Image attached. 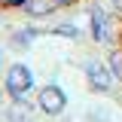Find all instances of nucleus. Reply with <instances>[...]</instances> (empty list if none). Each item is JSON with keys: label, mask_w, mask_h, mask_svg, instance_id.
Wrapping results in <instances>:
<instances>
[{"label": "nucleus", "mask_w": 122, "mask_h": 122, "mask_svg": "<svg viewBox=\"0 0 122 122\" xmlns=\"http://www.w3.org/2000/svg\"><path fill=\"white\" fill-rule=\"evenodd\" d=\"M30 37H34L30 30H25V34H15V43H18V46H28V43H30Z\"/></svg>", "instance_id": "9"}, {"label": "nucleus", "mask_w": 122, "mask_h": 122, "mask_svg": "<svg viewBox=\"0 0 122 122\" xmlns=\"http://www.w3.org/2000/svg\"><path fill=\"white\" fill-rule=\"evenodd\" d=\"M113 3H116V6H122V0H113Z\"/></svg>", "instance_id": "10"}, {"label": "nucleus", "mask_w": 122, "mask_h": 122, "mask_svg": "<svg viewBox=\"0 0 122 122\" xmlns=\"http://www.w3.org/2000/svg\"><path fill=\"white\" fill-rule=\"evenodd\" d=\"M86 73H89V82L95 86V89H101V92H107L110 86H113V70H107V64H101V61H89L86 64Z\"/></svg>", "instance_id": "3"}, {"label": "nucleus", "mask_w": 122, "mask_h": 122, "mask_svg": "<svg viewBox=\"0 0 122 122\" xmlns=\"http://www.w3.org/2000/svg\"><path fill=\"white\" fill-rule=\"evenodd\" d=\"M30 86H34L30 67H25V64H12L9 73H6V92L12 95V101H25V95L30 92Z\"/></svg>", "instance_id": "1"}, {"label": "nucleus", "mask_w": 122, "mask_h": 122, "mask_svg": "<svg viewBox=\"0 0 122 122\" xmlns=\"http://www.w3.org/2000/svg\"><path fill=\"white\" fill-rule=\"evenodd\" d=\"M58 34H61V37H79V30H76V28H70V25H61V28H58Z\"/></svg>", "instance_id": "8"}, {"label": "nucleus", "mask_w": 122, "mask_h": 122, "mask_svg": "<svg viewBox=\"0 0 122 122\" xmlns=\"http://www.w3.org/2000/svg\"><path fill=\"white\" fill-rule=\"evenodd\" d=\"M55 6H61L58 0H25V9H28V15H34V18H40V15H49Z\"/></svg>", "instance_id": "4"}, {"label": "nucleus", "mask_w": 122, "mask_h": 122, "mask_svg": "<svg viewBox=\"0 0 122 122\" xmlns=\"http://www.w3.org/2000/svg\"><path fill=\"white\" fill-rule=\"evenodd\" d=\"M110 70L116 76H122V52H113V55H110Z\"/></svg>", "instance_id": "7"}, {"label": "nucleus", "mask_w": 122, "mask_h": 122, "mask_svg": "<svg viewBox=\"0 0 122 122\" xmlns=\"http://www.w3.org/2000/svg\"><path fill=\"white\" fill-rule=\"evenodd\" d=\"M0 61H3V52H0Z\"/></svg>", "instance_id": "11"}, {"label": "nucleus", "mask_w": 122, "mask_h": 122, "mask_svg": "<svg viewBox=\"0 0 122 122\" xmlns=\"http://www.w3.org/2000/svg\"><path fill=\"white\" fill-rule=\"evenodd\" d=\"M92 37H95L98 43L107 40V15L101 12V9H92Z\"/></svg>", "instance_id": "5"}, {"label": "nucleus", "mask_w": 122, "mask_h": 122, "mask_svg": "<svg viewBox=\"0 0 122 122\" xmlns=\"http://www.w3.org/2000/svg\"><path fill=\"white\" fill-rule=\"evenodd\" d=\"M40 110L43 113H49V116H58L61 110L67 107V98H64V92L58 89V86H46V89H40Z\"/></svg>", "instance_id": "2"}, {"label": "nucleus", "mask_w": 122, "mask_h": 122, "mask_svg": "<svg viewBox=\"0 0 122 122\" xmlns=\"http://www.w3.org/2000/svg\"><path fill=\"white\" fill-rule=\"evenodd\" d=\"M9 122H30V107L25 101H15L9 110Z\"/></svg>", "instance_id": "6"}]
</instances>
